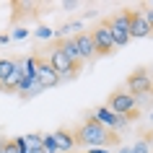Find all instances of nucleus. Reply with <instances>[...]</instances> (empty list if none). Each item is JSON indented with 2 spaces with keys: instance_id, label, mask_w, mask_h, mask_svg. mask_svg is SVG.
<instances>
[{
  "instance_id": "obj_1",
  "label": "nucleus",
  "mask_w": 153,
  "mask_h": 153,
  "mask_svg": "<svg viewBox=\"0 0 153 153\" xmlns=\"http://www.w3.org/2000/svg\"><path fill=\"white\" fill-rule=\"evenodd\" d=\"M73 137H75V145H88V148H104V145H109V143L117 140L114 132H109L106 127H101V125H99L96 120H91V117L73 132Z\"/></svg>"
},
{
  "instance_id": "obj_2",
  "label": "nucleus",
  "mask_w": 153,
  "mask_h": 153,
  "mask_svg": "<svg viewBox=\"0 0 153 153\" xmlns=\"http://www.w3.org/2000/svg\"><path fill=\"white\" fill-rule=\"evenodd\" d=\"M106 109H109V112H114L117 117L135 120V117H137V99L130 96L127 91H117V94H112V96H109Z\"/></svg>"
},
{
  "instance_id": "obj_3",
  "label": "nucleus",
  "mask_w": 153,
  "mask_h": 153,
  "mask_svg": "<svg viewBox=\"0 0 153 153\" xmlns=\"http://www.w3.org/2000/svg\"><path fill=\"white\" fill-rule=\"evenodd\" d=\"M106 29L114 39V47H125L130 42V10H120L117 16L106 18Z\"/></svg>"
},
{
  "instance_id": "obj_4",
  "label": "nucleus",
  "mask_w": 153,
  "mask_h": 153,
  "mask_svg": "<svg viewBox=\"0 0 153 153\" xmlns=\"http://www.w3.org/2000/svg\"><path fill=\"white\" fill-rule=\"evenodd\" d=\"M47 62L55 68V73L60 75V78H70V75H75V73L81 70V65H73L70 60L62 55V49H60V47H52V49H49Z\"/></svg>"
},
{
  "instance_id": "obj_5",
  "label": "nucleus",
  "mask_w": 153,
  "mask_h": 153,
  "mask_svg": "<svg viewBox=\"0 0 153 153\" xmlns=\"http://www.w3.org/2000/svg\"><path fill=\"white\" fill-rule=\"evenodd\" d=\"M91 42H94V49H96V55H112L114 49V39L112 34H109V29H106V21H101V24L91 31Z\"/></svg>"
},
{
  "instance_id": "obj_6",
  "label": "nucleus",
  "mask_w": 153,
  "mask_h": 153,
  "mask_svg": "<svg viewBox=\"0 0 153 153\" xmlns=\"http://www.w3.org/2000/svg\"><path fill=\"white\" fill-rule=\"evenodd\" d=\"M34 60H36V83H39V88H55L62 78H60V75L55 73V68L47 62V57L36 55Z\"/></svg>"
},
{
  "instance_id": "obj_7",
  "label": "nucleus",
  "mask_w": 153,
  "mask_h": 153,
  "mask_svg": "<svg viewBox=\"0 0 153 153\" xmlns=\"http://www.w3.org/2000/svg\"><path fill=\"white\" fill-rule=\"evenodd\" d=\"M151 86H153V78L148 75L145 68L135 70L127 78V94L130 96H145V94H151Z\"/></svg>"
},
{
  "instance_id": "obj_8",
  "label": "nucleus",
  "mask_w": 153,
  "mask_h": 153,
  "mask_svg": "<svg viewBox=\"0 0 153 153\" xmlns=\"http://www.w3.org/2000/svg\"><path fill=\"white\" fill-rule=\"evenodd\" d=\"M91 120H96L99 125H101V127H106L109 132H112V130H125V127H127V120H125V117H117V114L109 112L106 106L94 109V112H91Z\"/></svg>"
},
{
  "instance_id": "obj_9",
  "label": "nucleus",
  "mask_w": 153,
  "mask_h": 153,
  "mask_svg": "<svg viewBox=\"0 0 153 153\" xmlns=\"http://www.w3.org/2000/svg\"><path fill=\"white\" fill-rule=\"evenodd\" d=\"M145 39V36H151V26L145 21L143 10H130V39Z\"/></svg>"
},
{
  "instance_id": "obj_10",
  "label": "nucleus",
  "mask_w": 153,
  "mask_h": 153,
  "mask_svg": "<svg viewBox=\"0 0 153 153\" xmlns=\"http://www.w3.org/2000/svg\"><path fill=\"white\" fill-rule=\"evenodd\" d=\"M73 39H75V47H78V57H81V62H86V60H91V57L96 55L94 42H91V34H75Z\"/></svg>"
},
{
  "instance_id": "obj_11",
  "label": "nucleus",
  "mask_w": 153,
  "mask_h": 153,
  "mask_svg": "<svg viewBox=\"0 0 153 153\" xmlns=\"http://www.w3.org/2000/svg\"><path fill=\"white\" fill-rule=\"evenodd\" d=\"M52 140H55V151H60V153H70L73 148H75V137H73V132L70 130H57L55 135H52Z\"/></svg>"
},
{
  "instance_id": "obj_12",
  "label": "nucleus",
  "mask_w": 153,
  "mask_h": 153,
  "mask_svg": "<svg viewBox=\"0 0 153 153\" xmlns=\"http://www.w3.org/2000/svg\"><path fill=\"white\" fill-rule=\"evenodd\" d=\"M18 60H13V57H0V86L10 78V73L16 70Z\"/></svg>"
},
{
  "instance_id": "obj_13",
  "label": "nucleus",
  "mask_w": 153,
  "mask_h": 153,
  "mask_svg": "<svg viewBox=\"0 0 153 153\" xmlns=\"http://www.w3.org/2000/svg\"><path fill=\"white\" fill-rule=\"evenodd\" d=\"M151 143H153V135L148 132V135H143L132 148H130V153H151Z\"/></svg>"
},
{
  "instance_id": "obj_14",
  "label": "nucleus",
  "mask_w": 153,
  "mask_h": 153,
  "mask_svg": "<svg viewBox=\"0 0 153 153\" xmlns=\"http://www.w3.org/2000/svg\"><path fill=\"white\" fill-rule=\"evenodd\" d=\"M5 153H26L24 137H18V140H5Z\"/></svg>"
},
{
  "instance_id": "obj_15",
  "label": "nucleus",
  "mask_w": 153,
  "mask_h": 153,
  "mask_svg": "<svg viewBox=\"0 0 153 153\" xmlns=\"http://www.w3.org/2000/svg\"><path fill=\"white\" fill-rule=\"evenodd\" d=\"M70 31H78V34H81V31H83V24H81V21H70V24H65L57 34H60V36H65V34H70Z\"/></svg>"
},
{
  "instance_id": "obj_16",
  "label": "nucleus",
  "mask_w": 153,
  "mask_h": 153,
  "mask_svg": "<svg viewBox=\"0 0 153 153\" xmlns=\"http://www.w3.org/2000/svg\"><path fill=\"white\" fill-rule=\"evenodd\" d=\"M36 36H39V39H49V36H52V29H47V26H39V29H36Z\"/></svg>"
},
{
  "instance_id": "obj_17",
  "label": "nucleus",
  "mask_w": 153,
  "mask_h": 153,
  "mask_svg": "<svg viewBox=\"0 0 153 153\" xmlns=\"http://www.w3.org/2000/svg\"><path fill=\"white\" fill-rule=\"evenodd\" d=\"M143 16H145V21H148V26H151V31H153V8L143 10Z\"/></svg>"
},
{
  "instance_id": "obj_18",
  "label": "nucleus",
  "mask_w": 153,
  "mask_h": 153,
  "mask_svg": "<svg viewBox=\"0 0 153 153\" xmlns=\"http://www.w3.org/2000/svg\"><path fill=\"white\" fill-rule=\"evenodd\" d=\"M24 36H26L24 29H16V31H13V39H24Z\"/></svg>"
},
{
  "instance_id": "obj_19",
  "label": "nucleus",
  "mask_w": 153,
  "mask_h": 153,
  "mask_svg": "<svg viewBox=\"0 0 153 153\" xmlns=\"http://www.w3.org/2000/svg\"><path fill=\"white\" fill-rule=\"evenodd\" d=\"M88 153H109V151H106V148H91Z\"/></svg>"
},
{
  "instance_id": "obj_20",
  "label": "nucleus",
  "mask_w": 153,
  "mask_h": 153,
  "mask_svg": "<svg viewBox=\"0 0 153 153\" xmlns=\"http://www.w3.org/2000/svg\"><path fill=\"white\" fill-rule=\"evenodd\" d=\"M0 153H5V140L0 137Z\"/></svg>"
},
{
  "instance_id": "obj_21",
  "label": "nucleus",
  "mask_w": 153,
  "mask_h": 153,
  "mask_svg": "<svg viewBox=\"0 0 153 153\" xmlns=\"http://www.w3.org/2000/svg\"><path fill=\"white\" fill-rule=\"evenodd\" d=\"M120 153H130V148H122V151H120Z\"/></svg>"
},
{
  "instance_id": "obj_22",
  "label": "nucleus",
  "mask_w": 153,
  "mask_h": 153,
  "mask_svg": "<svg viewBox=\"0 0 153 153\" xmlns=\"http://www.w3.org/2000/svg\"><path fill=\"white\" fill-rule=\"evenodd\" d=\"M151 96H153V86H151Z\"/></svg>"
},
{
  "instance_id": "obj_23",
  "label": "nucleus",
  "mask_w": 153,
  "mask_h": 153,
  "mask_svg": "<svg viewBox=\"0 0 153 153\" xmlns=\"http://www.w3.org/2000/svg\"><path fill=\"white\" fill-rule=\"evenodd\" d=\"M151 120H153V112H151Z\"/></svg>"
},
{
  "instance_id": "obj_24",
  "label": "nucleus",
  "mask_w": 153,
  "mask_h": 153,
  "mask_svg": "<svg viewBox=\"0 0 153 153\" xmlns=\"http://www.w3.org/2000/svg\"><path fill=\"white\" fill-rule=\"evenodd\" d=\"M70 153H75V151H70Z\"/></svg>"
},
{
  "instance_id": "obj_25",
  "label": "nucleus",
  "mask_w": 153,
  "mask_h": 153,
  "mask_svg": "<svg viewBox=\"0 0 153 153\" xmlns=\"http://www.w3.org/2000/svg\"><path fill=\"white\" fill-rule=\"evenodd\" d=\"M151 8H153V5H151Z\"/></svg>"
}]
</instances>
